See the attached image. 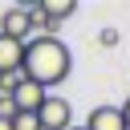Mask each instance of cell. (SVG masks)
<instances>
[{
  "label": "cell",
  "mask_w": 130,
  "mask_h": 130,
  "mask_svg": "<svg viewBox=\"0 0 130 130\" xmlns=\"http://www.w3.org/2000/svg\"><path fill=\"white\" fill-rule=\"evenodd\" d=\"M0 118H4V122L16 118V102H12V98H0Z\"/></svg>",
  "instance_id": "cell-10"
},
{
  "label": "cell",
  "mask_w": 130,
  "mask_h": 130,
  "mask_svg": "<svg viewBox=\"0 0 130 130\" xmlns=\"http://www.w3.org/2000/svg\"><path fill=\"white\" fill-rule=\"evenodd\" d=\"M0 37H12V41L28 45V4H12V8L0 12Z\"/></svg>",
  "instance_id": "cell-3"
},
{
  "label": "cell",
  "mask_w": 130,
  "mask_h": 130,
  "mask_svg": "<svg viewBox=\"0 0 130 130\" xmlns=\"http://www.w3.org/2000/svg\"><path fill=\"white\" fill-rule=\"evenodd\" d=\"M24 77L28 81H37L41 89H53V85H61L65 77H69V69H73V57H69V45L61 41V37H32L28 45H24Z\"/></svg>",
  "instance_id": "cell-1"
},
{
  "label": "cell",
  "mask_w": 130,
  "mask_h": 130,
  "mask_svg": "<svg viewBox=\"0 0 130 130\" xmlns=\"http://www.w3.org/2000/svg\"><path fill=\"white\" fill-rule=\"evenodd\" d=\"M41 12H45V16H49V24L57 28L61 20H69V16L77 12V4H73V0H41Z\"/></svg>",
  "instance_id": "cell-7"
},
{
  "label": "cell",
  "mask_w": 130,
  "mask_h": 130,
  "mask_svg": "<svg viewBox=\"0 0 130 130\" xmlns=\"http://www.w3.org/2000/svg\"><path fill=\"white\" fill-rule=\"evenodd\" d=\"M69 130H85V126H69Z\"/></svg>",
  "instance_id": "cell-14"
},
{
  "label": "cell",
  "mask_w": 130,
  "mask_h": 130,
  "mask_svg": "<svg viewBox=\"0 0 130 130\" xmlns=\"http://www.w3.org/2000/svg\"><path fill=\"white\" fill-rule=\"evenodd\" d=\"M20 81H24V69H12V73H0V98H12Z\"/></svg>",
  "instance_id": "cell-8"
},
{
  "label": "cell",
  "mask_w": 130,
  "mask_h": 130,
  "mask_svg": "<svg viewBox=\"0 0 130 130\" xmlns=\"http://www.w3.org/2000/svg\"><path fill=\"white\" fill-rule=\"evenodd\" d=\"M12 130H41V122H37V114H16Z\"/></svg>",
  "instance_id": "cell-9"
},
{
  "label": "cell",
  "mask_w": 130,
  "mask_h": 130,
  "mask_svg": "<svg viewBox=\"0 0 130 130\" xmlns=\"http://www.w3.org/2000/svg\"><path fill=\"white\" fill-rule=\"evenodd\" d=\"M98 41H102L106 49H114V45H118V28H102V32H98Z\"/></svg>",
  "instance_id": "cell-11"
},
{
  "label": "cell",
  "mask_w": 130,
  "mask_h": 130,
  "mask_svg": "<svg viewBox=\"0 0 130 130\" xmlns=\"http://www.w3.org/2000/svg\"><path fill=\"white\" fill-rule=\"evenodd\" d=\"M37 122H41V130H69L73 126V106L65 102V98H45V106L37 110Z\"/></svg>",
  "instance_id": "cell-2"
},
{
  "label": "cell",
  "mask_w": 130,
  "mask_h": 130,
  "mask_svg": "<svg viewBox=\"0 0 130 130\" xmlns=\"http://www.w3.org/2000/svg\"><path fill=\"white\" fill-rule=\"evenodd\" d=\"M45 98H49V89H41L37 81H20L16 85V93H12V102H16V114H37L41 106H45Z\"/></svg>",
  "instance_id": "cell-4"
},
{
  "label": "cell",
  "mask_w": 130,
  "mask_h": 130,
  "mask_svg": "<svg viewBox=\"0 0 130 130\" xmlns=\"http://www.w3.org/2000/svg\"><path fill=\"white\" fill-rule=\"evenodd\" d=\"M0 130H12V122H4V118H0Z\"/></svg>",
  "instance_id": "cell-13"
},
{
  "label": "cell",
  "mask_w": 130,
  "mask_h": 130,
  "mask_svg": "<svg viewBox=\"0 0 130 130\" xmlns=\"http://www.w3.org/2000/svg\"><path fill=\"white\" fill-rule=\"evenodd\" d=\"M118 110H122V122H126V130H130V98H126V102H122Z\"/></svg>",
  "instance_id": "cell-12"
},
{
  "label": "cell",
  "mask_w": 130,
  "mask_h": 130,
  "mask_svg": "<svg viewBox=\"0 0 130 130\" xmlns=\"http://www.w3.org/2000/svg\"><path fill=\"white\" fill-rule=\"evenodd\" d=\"M85 130H126V122H122V110H118V106H98V110H89V118H85Z\"/></svg>",
  "instance_id": "cell-5"
},
{
  "label": "cell",
  "mask_w": 130,
  "mask_h": 130,
  "mask_svg": "<svg viewBox=\"0 0 130 130\" xmlns=\"http://www.w3.org/2000/svg\"><path fill=\"white\" fill-rule=\"evenodd\" d=\"M24 65V41H12V37H0V73H12Z\"/></svg>",
  "instance_id": "cell-6"
}]
</instances>
